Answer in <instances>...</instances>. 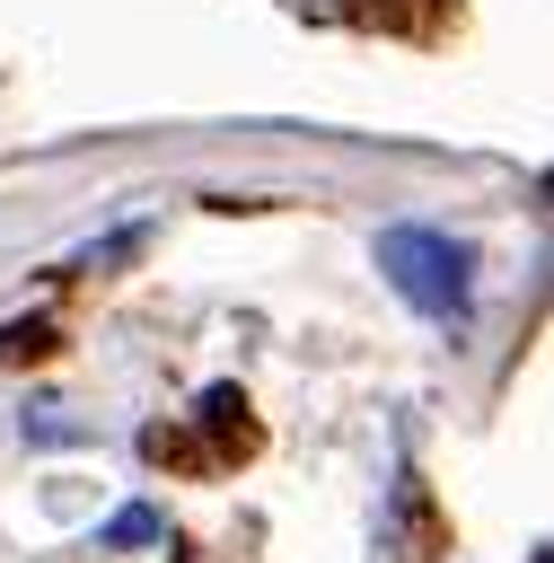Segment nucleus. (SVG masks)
Instances as JSON below:
<instances>
[{
	"instance_id": "f257e3e1",
	"label": "nucleus",
	"mask_w": 554,
	"mask_h": 563,
	"mask_svg": "<svg viewBox=\"0 0 554 563\" xmlns=\"http://www.w3.org/2000/svg\"><path fill=\"white\" fill-rule=\"evenodd\" d=\"M378 273L440 325H466L475 317V246L466 238H440V229H387L378 238Z\"/></svg>"
},
{
	"instance_id": "f03ea898",
	"label": "nucleus",
	"mask_w": 554,
	"mask_h": 563,
	"mask_svg": "<svg viewBox=\"0 0 554 563\" xmlns=\"http://www.w3.org/2000/svg\"><path fill=\"white\" fill-rule=\"evenodd\" d=\"M149 537H167V510H149V501H132L97 528V545H149Z\"/></svg>"
},
{
	"instance_id": "7ed1b4c3",
	"label": "nucleus",
	"mask_w": 554,
	"mask_h": 563,
	"mask_svg": "<svg viewBox=\"0 0 554 563\" xmlns=\"http://www.w3.org/2000/svg\"><path fill=\"white\" fill-rule=\"evenodd\" d=\"M281 9H299V18H317V26H369L387 0H281Z\"/></svg>"
},
{
	"instance_id": "20e7f679",
	"label": "nucleus",
	"mask_w": 554,
	"mask_h": 563,
	"mask_svg": "<svg viewBox=\"0 0 554 563\" xmlns=\"http://www.w3.org/2000/svg\"><path fill=\"white\" fill-rule=\"evenodd\" d=\"M528 563H554V554H545V545H536V554H528Z\"/></svg>"
}]
</instances>
